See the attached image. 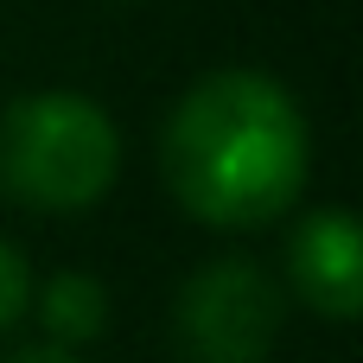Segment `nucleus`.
<instances>
[{
	"mask_svg": "<svg viewBox=\"0 0 363 363\" xmlns=\"http://www.w3.org/2000/svg\"><path fill=\"white\" fill-rule=\"evenodd\" d=\"M281 319H287L281 281L249 255H223L179 287L172 338L185 363H268Z\"/></svg>",
	"mask_w": 363,
	"mask_h": 363,
	"instance_id": "nucleus-3",
	"label": "nucleus"
},
{
	"mask_svg": "<svg viewBox=\"0 0 363 363\" xmlns=\"http://www.w3.org/2000/svg\"><path fill=\"white\" fill-rule=\"evenodd\" d=\"M287 274H294V294L319 319L351 325L363 313V236L345 204H319L300 217L287 242Z\"/></svg>",
	"mask_w": 363,
	"mask_h": 363,
	"instance_id": "nucleus-4",
	"label": "nucleus"
},
{
	"mask_svg": "<svg viewBox=\"0 0 363 363\" xmlns=\"http://www.w3.org/2000/svg\"><path fill=\"white\" fill-rule=\"evenodd\" d=\"M13 363H77V357H64V351H19Z\"/></svg>",
	"mask_w": 363,
	"mask_h": 363,
	"instance_id": "nucleus-7",
	"label": "nucleus"
},
{
	"mask_svg": "<svg viewBox=\"0 0 363 363\" xmlns=\"http://www.w3.org/2000/svg\"><path fill=\"white\" fill-rule=\"evenodd\" d=\"M121 179V134L83 89H32L0 108V191L38 217H77Z\"/></svg>",
	"mask_w": 363,
	"mask_h": 363,
	"instance_id": "nucleus-2",
	"label": "nucleus"
},
{
	"mask_svg": "<svg viewBox=\"0 0 363 363\" xmlns=\"http://www.w3.org/2000/svg\"><path fill=\"white\" fill-rule=\"evenodd\" d=\"M26 313H32V268H26V255L0 236V332L19 325Z\"/></svg>",
	"mask_w": 363,
	"mask_h": 363,
	"instance_id": "nucleus-6",
	"label": "nucleus"
},
{
	"mask_svg": "<svg viewBox=\"0 0 363 363\" xmlns=\"http://www.w3.org/2000/svg\"><path fill=\"white\" fill-rule=\"evenodd\" d=\"M32 306H38V325L57 338V345H89L108 332V287L96 274H51L45 287H32Z\"/></svg>",
	"mask_w": 363,
	"mask_h": 363,
	"instance_id": "nucleus-5",
	"label": "nucleus"
},
{
	"mask_svg": "<svg viewBox=\"0 0 363 363\" xmlns=\"http://www.w3.org/2000/svg\"><path fill=\"white\" fill-rule=\"evenodd\" d=\"M172 198L211 230H262L300 204L313 172V134L287 83L262 70L198 77L160 134Z\"/></svg>",
	"mask_w": 363,
	"mask_h": 363,
	"instance_id": "nucleus-1",
	"label": "nucleus"
}]
</instances>
